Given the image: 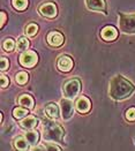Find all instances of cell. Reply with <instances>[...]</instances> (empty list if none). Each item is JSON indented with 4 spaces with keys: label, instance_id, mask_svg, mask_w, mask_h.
Instances as JSON below:
<instances>
[{
    "label": "cell",
    "instance_id": "obj_25",
    "mask_svg": "<svg viewBox=\"0 0 135 151\" xmlns=\"http://www.w3.org/2000/svg\"><path fill=\"white\" fill-rule=\"evenodd\" d=\"M1 66H0V69H1V72H5V70H7L8 68H9V60L7 59V58H1Z\"/></svg>",
    "mask_w": 135,
    "mask_h": 151
},
{
    "label": "cell",
    "instance_id": "obj_14",
    "mask_svg": "<svg viewBox=\"0 0 135 151\" xmlns=\"http://www.w3.org/2000/svg\"><path fill=\"white\" fill-rule=\"evenodd\" d=\"M19 104H20L21 106L25 107V109H28V110H31V109H34V106H35V101H34V98H32L30 95L23 93V95H21V96L19 97Z\"/></svg>",
    "mask_w": 135,
    "mask_h": 151
},
{
    "label": "cell",
    "instance_id": "obj_13",
    "mask_svg": "<svg viewBox=\"0 0 135 151\" xmlns=\"http://www.w3.org/2000/svg\"><path fill=\"white\" fill-rule=\"evenodd\" d=\"M86 5L92 12H104L106 8L105 0H86Z\"/></svg>",
    "mask_w": 135,
    "mask_h": 151
},
{
    "label": "cell",
    "instance_id": "obj_5",
    "mask_svg": "<svg viewBox=\"0 0 135 151\" xmlns=\"http://www.w3.org/2000/svg\"><path fill=\"white\" fill-rule=\"evenodd\" d=\"M20 65L25 68H32L38 63V55L35 51H27L22 52L20 58H19Z\"/></svg>",
    "mask_w": 135,
    "mask_h": 151
},
{
    "label": "cell",
    "instance_id": "obj_26",
    "mask_svg": "<svg viewBox=\"0 0 135 151\" xmlns=\"http://www.w3.org/2000/svg\"><path fill=\"white\" fill-rule=\"evenodd\" d=\"M0 78H1V88H6L8 84H9V77L6 75H4V74H1L0 76Z\"/></svg>",
    "mask_w": 135,
    "mask_h": 151
},
{
    "label": "cell",
    "instance_id": "obj_16",
    "mask_svg": "<svg viewBox=\"0 0 135 151\" xmlns=\"http://www.w3.org/2000/svg\"><path fill=\"white\" fill-rule=\"evenodd\" d=\"M29 145H30V143L28 142V139H27L25 136H19V137H16V139H14V148L17 149V150H28Z\"/></svg>",
    "mask_w": 135,
    "mask_h": 151
},
{
    "label": "cell",
    "instance_id": "obj_22",
    "mask_svg": "<svg viewBox=\"0 0 135 151\" xmlns=\"http://www.w3.org/2000/svg\"><path fill=\"white\" fill-rule=\"evenodd\" d=\"M38 30H39V28H38L37 23H29L25 28V35H28L29 37H34L37 35Z\"/></svg>",
    "mask_w": 135,
    "mask_h": 151
},
{
    "label": "cell",
    "instance_id": "obj_19",
    "mask_svg": "<svg viewBox=\"0 0 135 151\" xmlns=\"http://www.w3.org/2000/svg\"><path fill=\"white\" fill-rule=\"evenodd\" d=\"M29 45H30L29 40H28V38L25 37H20L17 39V42H16V49L20 52H25L29 47Z\"/></svg>",
    "mask_w": 135,
    "mask_h": 151
},
{
    "label": "cell",
    "instance_id": "obj_24",
    "mask_svg": "<svg viewBox=\"0 0 135 151\" xmlns=\"http://www.w3.org/2000/svg\"><path fill=\"white\" fill-rule=\"evenodd\" d=\"M126 119L128 121H135V107H131L126 112Z\"/></svg>",
    "mask_w": 135,
    "mask_h": 151
},
{
    "label": "cell",
    "instance_id": "obj_2",
    "mask_svg": "<svg viewBox=\"0 0 135 151\" xmlns=\"http://www.w3.org/2000/svg\"><path fill=\"white\" fill-rule=\"evenodd\" d=\"M44 139L48 142H56L60 143L64 137V129L56 122L52 121H45L44 122Z\"/></svg>",
    "mask_w": 135,
    "mask_h": 151
},
{
    "label": "cell",
    "instance_id": "obj_11",
    "mask_svg": "<svg viewBox=\"0 0 135 151\" xmlns=\"http://www.w3.org/2000/svg\"><path fill=\"white\" fill-rule=\"evenodd\" d=\"M75 109H76V111L79 112V113L81 114H86L88 113L89 111H90V109H91V103L90 101L87 98V97H80L76 103H75Z\"/></svg>",
    "mask_w": 135,
    "mask_h": 151
},
{
    "label": "cell",
    "instance_id": "obj_17",
    "mask_svg": "<svg viewBox=\"0 0 135 151\" xmlns=\"http://www.w3.org/2000/svg\"><path fill=\"white\" fill-rule=\"evenodd\" d=\"M27 139H28V142L30 143V145H36L37 143H38V141H39V134L37 133L36 130H29L28 133H25V135Z\"/></svg>",
    "mask_w": 135,
    "mask_h": 151
},
{
    "label": "cell",
    "instance_id": "obj_15",
    "mask_svg": "<svg viewBox=\"0 0 135 151\" xmlns=\"http://www.w3.org/2000/svg\"><path fill=\"white\" fill-rule=\"evenodd\" d=\"M37 125H38V119L35 118V116H27L20 122V126L22 127L23 129H27V130L34 129Z\"/></svg>",
    "mask_w": 135,
    "mask_h": 151
},
{
    "label": "cell",
    "instance_id": "obj_4",
    "mask_svg": "<svg viewBox=\"0 0 135 151\" xmlns=\"http://www.w3.org/2000/svg\"><path fill=\"white\" fill-rule=\"evenodd\" d=\"M80 90H81V82L77 78H72V80L67 81L62 88L64 96L68 99H74L79 95Z\"/></svg>",
    "mask_w": 135,
    "mask_h": 151
},
{
    "label": "cell",
    "instance_id": "obj_27",
    "mask_svg": "<svg viewBox=\"0 0 135 151\" xmlns=\"http://www.w3.org/2000/svg\"><path fill=\"white\" fill-rule=\"evenodd\" d=\"M44 148L48 149V150H60V147L52 145V144H46V147H44Z\"/></svg>",
    "mask_w": 135,
    "mask_h": 151
},
{
    "label": "cell",
    "instance_id": "obj_3",
    "mask_svg": "<svg viewBox=\"0 0 135 151\" xmlns=\"http://www.w3.org/2000/svg\"><path fill=\"white\" fill-rule=\"evenodd\" d=\"M119 28L125 34H135V14H123L120 13Z\"/></svg>",
    "mask_w": 135,
    "mask_h": 151
},
{
    "label": "cell",
    "instance_id": "obj_20",
    "mask_svg": "<svg viewBox=\"0 0 135 151\" xmlns=\"http://www.w3.org/2000/svg\"><path fill=\"white\" fill-rule=\"evenodd\" d=\"M27 115H28V109H25V107H16L13 110V116L16 120H20Z\"/></svg>",
    "mask_w": 135,
    "mask_h": 151
},
{
    "label": "cell",
    "instance_id": "obj_18",
    "mask_svg": "<svg viewBox=\"0 0 135 151\" xmlns=\"http://www.w3.org/2000/svg\"><path fill=\"white\" fill-rule=\"evenodd\" d=\"M28 4L29 1L28 0H12V5L13 7L19 11V12H23L28 8Z\"/></svg>",
    "mask_w": 135,
    "mask_h": 151
},
{
    "label": "cell",
    "instance_id": "obj_7",
    "mask_svg": "<svg viewBox=\"0 0 135 151\" xmlns=\"http://www.w3.org/2000/svg\"><path fill=\"white\" fill-rule=\"evenodd\" d=\"M60 110H61V116L65 121H68L74 114L73 103L68 98H64L60 101Z\"/></svg>",
    "mask_w": 135,
    "mask_h": 151
},
{
    "label": "cell",
    "instance_id": "obj_12",
    "mask_svg": "<svg viewBox=\"0 0 135 151\" xmlns=\"http://www.w3.org/2000/svg\"><path fill=\"white\" fill-rule=\"evenodd\" d=\"M60 111L61 110L59 109V106L57 104H54V103H50L45 106V114L51 120L59 119L60 118Z\"/></svg>",
    "mask_w": 135,
    "mask_h": 151
},
{
    "label": "cell",
    "instance_id": "obj_28",
    "mask_svg": "<svg viewBox=\"0 0 135 151\" xmlns=\"http://www.w3.org/2000/svg\"><path fill=\"white\" fill-rule=\"evenodd\" d=\"M6 17H7V15H6V13L5 12H1V22H0V23H1V28H2V27H4V25H5V23H6Z\"/></svg>",
    "mask_w": 135,
    "mask_h": 151
},
{
    "label": "cell",
    "instance_id": "obj_21",
    "mask_svg": "<svg viewBox=\"0 0 135 151\" xmlns=\"http://www.w3.org/2000/svg\"><path fill=\"white\" fill-rule=\"evenodd\" d=\"M28 80H29V75H28L27 72H19L15 75V81L20 86H25V83L28 82Z\"/></svg>",
    "mask_w": 135,
    "mask_h": 151
},
{
    "label": "cell",
    "instance_id": "obj_10",
    "mask_svg": "<svg viewBox=\"0 0 135 151\" xmlns=\"http://www.w3.org/2000/svg\"><path fill=\"white\" fill-rule=\"evenodd\" d=\"M100 37L105 42H112L118 37V30L112 25H108L100 31Z\"/></svg>",
    "mask_w": 135,
    "mask_h": 151
},
{
    "label": "cell",
    "instance_id": "obj_1",
    "mask_svg": "<svg viewBox=\"0 0 135 151\" xmlns=\"http://www.w3.org/2000/svg\"><path fill=\"white\" fill-rule=\"evenodd\" d=\"M135 87L123 76H114L110 82L109 87V96L113 101H125L132 96Z\"/></svg>",
    "mask_w": 135,
    "mask_h": 151
},
{
    "label": "cell",
    "instance_id": "obj_8",
    "mask_svg": "<svg viewBox=\"0 0 135 151\" xmlns=\"http://www.w3.org/2000/svg\"><path fill=\"white\" fill-rule=\"evenodd\" d=\"M73 66H74V61L69 55H61L57 60V68L60 72H62V73H67V72L72 70Z\"/></svg>",
    "mask_w": 135,
    "mask_h": 151
},
{
    "label": "cell",
    "instance_id": "obj_6",
    "mask_svg": "<svg viewBox=\"0 0 135 151\" xmlns=\"http://www.w3.org/2000/svg\"><path fill=\"white\" fill-rule=\"evenodd\" d=\"M38 12L40 15L49 17V19H54L58 15V8L56 4L53 2H45L38 7Z\"/></svg>",
    "mask_w": 135,
    "mask_h": 151
},
{
    "label": "cell",
    "instance_id": "obj_23",
    "mask_svg": "<svg viewBox=\"0 0 135 151\" xmlns=\"http://www.w3.org/2000/svg\"><path fill=\"white\" fill-rule=\"evenodd\" d=\"M2 47H4V50L7 51V52H12L14 50V47H15L14 39H12V38H6L4 40V43H2Z\"/></svg>",
    "mask_w": 135,
    "mask_h": 151
},
{
    "label": "cell",
    "instance_id": "obj_9",
    "mask_svg": "<svg viewBox=\"0 0 135 151\" xmlns=\"http://www.w3.org/2000/svg\"><path fill=\"white\" fill-rule=\"evenodd\" d=\"M46 40L49 43L50 46H53V47H59L64 44V35L59 31H50L48 34V37Z\"/></svg>",
    "mask_w": 135,
    "mask_h": 151
}]
</instances>
